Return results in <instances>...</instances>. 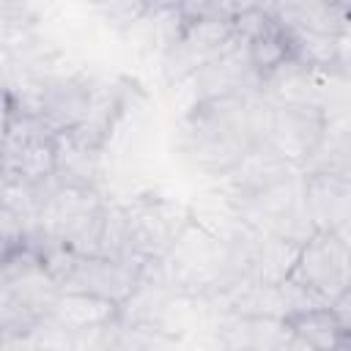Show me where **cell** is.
Instances as JSON below:
<instances>
[{
  "mask_svg": "<svg viewBox=\"0 0 351 351\" xmlns=\"http://www.w3.org/2000/svg\"><path fill=\"white\" fill-rule=\"evenodd\" d=\"M263 93L219 96L192 104L181 148L192 167L208 176H225L250 156L263 140Z\"/></svg>",
  "mask_w": 351,
  "mask_h": 351,
  "instance_id": "1",
  "label": "cell"
},
{
  "mask_svg": "<svg viewBox=\"0 0 351 351\" xmlns=\"http://www.w3.org/2000/svg\"><path fill=\"white\" fill-rule=\"evenodd\" d=\"M159 263L165 280L186 296L228 291L241 280L236 244L208 230L197 219L184 228L173 250Z\"/></svg>",
  "mask_w": 351,
  "mask_h": 351,
  "instance_id": "2",
  "label": "cell"
},
{
  "mask_svg": "<svg viewBox=\"0 0 351 351\" xmlns=\"http://www.w3.org/2000/svg\"><path fill=\"white\" fill-rule=\"evenodd\" d=\"M60 296L58 282L49 277L41 255L30 247L3 252L0 274V318L3 337H27L52 318Z\"/></svg>",
  "mask_w": 351,
  "mask_h": 351,
  "instance_id": "3",
  "label": "cell"
},
{
  "mask_svg": "<svg viewBox=\"0 0 351 351\" xmlns=\"http://www.w3.org/2000/svg\"><path fill=\"white\" fill-rule=\"evenodd\" d=\"M41 261L49 277L58 282L60 293H82L112 302L118 307L132 299L143 277V266L137 263L104 255H80L69 247H47Z\"/></svg>",
  "mask_w": 351,
  "mask_h": 351,
  "instance_id": "4",
  "label": "cell"
},
{
  "mask_svg": "<svg viewBox=\"0 0 351 351\" xmlns=\"http://www.w3.org/2000/svg\"><path fill=\"white\" fill-rule=\"evenodd\" d=\"M58 176V134L36 115L5 101L3 129V178L25 184H47Z\"/></svg>",
  "mask_w": 351,
  "mask_h": 351,
  "instance_id": "5",
  "label": "cell"
},
{
  "mask_svg": "<svg viewBox=\"0 0 351 351\" xmlns=\"http://www.w3.org/2000/svg\"><path fill=\"white\" fill-rule=\"evenodd\" d=\"M123 208L129 228V261L137 266L165 261L184 228L192 222L186 206L162 195H140Z\"/></svg>",
  "mask_w": 351,
  "mask_h": 351,
  "instance_id": "6",
  "label": "cell"
},
{
  "mask_svg": "<svg viewBox=\"0 0 351 351\" xmlns=\"http://www.w3.org/2000/svg\"><path fill=\"white\" fill-rule=\"evenodd\" d=\"M266 99V96H263ZM326 134V107L318 104H280L266 99L263 112V145L280 159L304 170L315 156Z\"/></svg>",
  "mask_w": 351,
  "mask_h": 351,
  "instance_id": "7",
  "label": "cell"
},
{
  "mask_svg": "<svg viewBox=\"0 0 351 351\" xmlns=\"http://www.w3.org/2000/svg\"><path fill=\"white\" fill-rule=\"evenodd\" d=\"M288 280L329 304L351 288V244L332 230H315L302 244Z\"/></svg>",
  "mask_w": 351,
  "mask_h": 351,
  "instance_id": "8",
  "label": "cell"
},
{
  "mask_svg": "<svg viewBox=\"0 0 351 351\" xmlns=\"http://www.w3.org/2000/svg\"><path fill=\"white\" fill-rule=\"evenodd\" d=\"M186 19V16H184ZM239 38L236 22L228 19H186L181 36L162 58V71L170 85L192 80L200 69L217 60Z\"/></svg>",
  "mask_w": 351,
  "mask_h": 351,
  "instance_id": "9",
  "label": "cell"
},
{
  "mask_svg": "<svg viewBox=\"0 0 351 351\" xmlns=\"http://www.w3.org/2000/svg\"><path fill=\"white\" fill-rule=\"evenodd\" d=\"M192 96L197 101L219 99V96H244V93H261V77L255 74L247 44L239 36L233 47H228L217 60H211L206 69H200L192 77Z\"/></svg>",
  "mask_w": 351,
  "mask_h": 351,
  "instance_id": "10",
  "label": "cell"
},
{
  "mask_svg": "<svg viewBox=\"0 0 351 351\" xmlns=\"http://www.w3.org/2000/svg\"><path fill=\"white\" fill-rule=\"evenodd\" d=\"M304 206L315 230H332L351 244V184L324 173H304Z\"/></svg>",
  "mask_w": 351,
  "mask_h": 351,
  "instance_id": "11",
  "label": "cell"
},
{
  "mask_svg": "<svg viewBox=\"0 0 351 351\" xmlns=\"http://www.w3.org/2000/svg\"><path fill=\"white\" fill-rule=\"evenodd\" d=\"M269 11L291 30L326 38H351L348 3H274L269 5Z\"/></svg>",
  "mask_w": 351,
  "mask_h": 351,
  "instance_id": "12",
  "label": "cell"
},
{
  "mask_svg": "<svg viewBox=\"0 0 351 351\" xmlns=\"http://www.w3.org/2000/svg\"><path fill=\"white\" fill-rule=\"evenodd\" d=\"M118 315H121L118 304L93 299V296H82V293H60L55 302V310H52V318L71 335L99 326V324H110Z\"/></svg>",
  "mask_w": 351,
  "mask_h": 351,
  "instance_id": "13",
  "label": "cell"
},
{
  "mask_svg": "<svg viewBox=\"0 0 351 351\" xmlns=\"http://www.w3.org/2000/svg\"><path fill=\"white\" fill-rule=\"evenodd\" d=\"M285 326L299 335L307 346H313L315 351H335L340 343H343V335H340V326L326 307H313V310H304V313H296L285 321Z\"/></svg>",
  "mask_w": 351,
  "mask_h": 351,
  "instance_id": "14",
  "label": "cell"
},
{
  "mask_svg": "<svg viewBox=\"0 0 351 351\" xmlns=\"http://www.w3.org/2000/svg\"><path fill=\"white\" fill-rule=\"evenodd\" d=\"M115 351H176V335L154 324H134L118 315Z\"/></svg>",
  "mask_w": 351,
  "mask_h": 351,
  "instance_id": "15",
  "label": "cell"
},
{
  "mask_svg": "<svg viewBox=\"0 0 351 351\" xmlns=\"http://www.w3.org/2000/svg\"><path fill=\"white\" fill-rule=\"evenodd\" d=\"M329 310L340 326V335L343 340H351V288H346L343 293H337L332 302H329Z\"/></svg>",
  "mask_w": 351,
  "mask_h": 351,
  "instance_id": "16",
  "label": "cell"
},
{
  "mask_svg": "<svg viewBox=\"0 0 351 351\" xmlns=\"http://www.w3.org/2000/svg\"><path fill=\"white\" fill-rule=\"evenodd\" d=\"M274 351H315V348L307 346L299 335H293V332L285 326L282 335H280V340H277V346H274Z\"/></svg>",
  "mask_w": 351,
  "mask_h": 351,
  "instance_id": "17",
  "label": "cell"
},
{
  "mask_svg": "<svg viewBox=\"0 0 351 351\" xmlns=\"http://www.w3.org/2000/svg\"><path fill=\"white\" fill-rule=\"evenodd\" d=\"M3 351H30L27 337H3Z\"/></svg>",
  "mask_w": 351,
  "mask_h": 351,
  "instance_id": "18",
  "label": "cell"
},
{
  "mask_svg": "<svg viewBox=\"0 0 351 351\" xmlns=\"http://www.w3.org/2000/svg\"><path fill=\"white\" fill-rule=\"evenodd\" d=\"M335 351H351V340H343V343H340Z\"/></svg>",
  "mask_w": 351,
  "mask_h": 351,
  "instance_id": "19",
  "label": "cell"
}]
</instances>
